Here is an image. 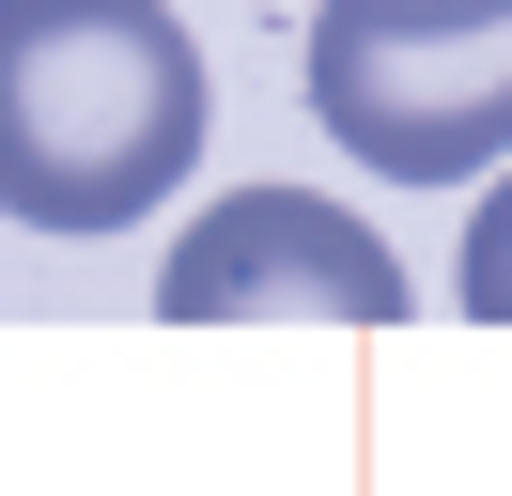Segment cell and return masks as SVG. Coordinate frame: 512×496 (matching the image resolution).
Here are the masks:
<instances>
[{
	"instance_id": "1",
	"label": "cell",
	"mask_w": 512,
	"mask_h": 496,
	"mask_svg": "<svg viewBox=\"0 0 512 496\" xmlns=\"http://www.w3.org/2000/svg\"><path fill=\"white\" fill-rule=\"evenodd\" d=\"M202 171V47L171 0H0V217L125 233Z\"/></svg>"
},
{
	"instance_id": "2",
	"label": "cell",
	"mask_w": 512,
	"mask_h": 496,
	"mask_svg": "<svg viewBox=\"0 0 512 496\" xmlns=\"http://www.w3.org/2000/svg\"><path fill=\"white\" fill-rule=\"evenodd\" d=\"M311 109L388 186L497 171V140H512V0H326L311 16Z\"/></svg>"
},
{
	"instance_id": "3",
	"label": "cell",
	"mask_w": 512,
	"mask_h": 496,
	"mask_svg": "<svg viewBox=\"0 0 512 496\" xmlns=\"http://www.w3.org/2000/svg\"><path fill=\"white\" fill-rule=\"evenodd\" d=\"M156 310L171 326H404L419 279L388 264L342 202H311V186H233L156 264Z\"/></svg>"
},
{
	"instance_id": "4",
	"label": "cell",
	"mask_w": 512,
	"mask_h": 496,
	"mask_svg": "<svg viewBox=\"0 0 512 496\" xmlns=\"http://www.w3.org/2000/svg\"><path fill=\"white\" fill-rule=\"evenodd\" d=\"M497 264H512V233H497V202H481V217H466V310H481V326H497V295H512Z\"/></svg>"
}]
</instances>
